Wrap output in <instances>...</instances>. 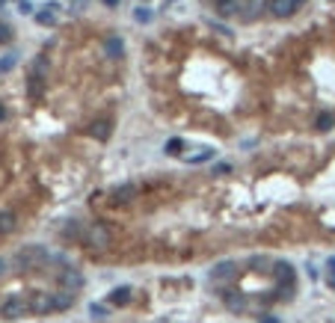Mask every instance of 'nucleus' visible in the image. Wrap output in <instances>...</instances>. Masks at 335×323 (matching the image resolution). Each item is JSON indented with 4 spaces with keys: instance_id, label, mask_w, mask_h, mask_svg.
<instances>
[{
    "instance_id": "20",
    "label": "nucleus",
    "mask_w": 335,
    "mask_h": 323,
    "mask_svg": "<svg viewBox=\"0 0 335 323\" xmlns=\"http://www.w3.org/2000/svg\"><path fill=\"white\" fill-rule=\"evenodd\" d=\"M315 125H318V131H330V128L335 125V116H333V113H321Z\"/></svg>"
},
{
    "instance_id": "12",
    "label": "nucleus",
    "mask_w": 335,
    "mask_h": 323,
    "mask_svg": "<svg viewBox=\"0 0 335 323\" xmlns=\"http://www.w3.org/2000/svg\"><path fill=\"white\" fill-rule=\"evenodd\" d=\"M273 276H276L279 282L291 285V282H294V267H291L288 261H273Z\"/></svg>"
},
{
    "instance_id": "23",
    "label": "nucleus",
    "mask_w": 335,
    "mask_h": 323,
    "mask_svg": "<svg viewBox=\"0 0 335 323\" xmlns=\"http://www.w3.org/2000/svg\"><path fill=\"white\" fill-rule=\"evenodd\" d=\"M211 157H214V151H211V148H202L199 154H193V157H187V160H190V163H205V160H211Z\"/></svg>"
},
{
    "instance_id": "30",
    "label": "nucleus",
    "mask_w": 335,
    "mask_h": 323,
    "mask_svg": "<svg viewBox=\"0 0 335 323\" xmlns=\"http://www.w3.org/2000/svg\"><path fill=\"white\" fill-rule=\"evenodd\" d=\"M18 9L27 15V12H33V6H30V0H18Z\"/></svg>"
},
{
    "instance_id": "33",
    "label": "nucleus",
    "mask_w": 335,
    "mask_h": 323,
    "mask_svg": "<svg viewBox=\"0 0 335 323\" xmlns=\"http://www.w3.org/2000/svg\"><path fill=\"white\" fill-rule=\"evenodd\" d=\"M104 3H107V6H116V3H119V0H104Z\"/></svg>"
},
{
    "instance_id": "9",
    "label": "nucleus",
    "mask_w": 335,
    "mask_h": 323,
    "mask_svg": "<svg viewBox=\"0 0 335 323\" xmlns=\"http://www.w3.org/2000/svg\"><path fill=\"white\" fill-rule=\"evenodd\" d=\"M53 312V294H33L30 297V315H50Z\"/></svg>"
},
{
    "instance_id": "18",
    "label": "nucleus",
    "mask_w": 335,
    "mask_h": 323,
    "mask_svg": "<svg viewBox=\"0 0 335 323\" xmlns=\"http://www.w3.org/2000/svg\"><path fill=\"white\" fill-rule=\"evenodd\" d=\"M89 134H92L95 139H101V142L110 139V122H95V125L89 128Z\"/></svg>"
},
{
    "instance_id": "31",
    "label": "nucleus",
    "mask_w": 335,
    "mask_h": 323,
    "mask_svg": "<svg viewBox=\"0 0 335 323\" xmlns=\"http://www.w3.org/2000/svg\"><path fill=\"white\" fill-rule=\"evenodd\" d=\"M258 323H279L276 318H270V315H264V318H258Z\"/></svg>"
},
{
    "instance_id": "16",
    "label": "nucleus",
    "mask_w": 335,
    "mask_h": 323,
    "mask_svg": "<svg viewBox=\"0 0 335 323\" xmlns=\"http://www.w3.org/2000/svg\"><path fill=\"white\" fill-rule=\"evenodd\" d=\"M122 50H125V42H122L119 36H110V39L104 42V53H107V56H122Z\"/></svg>"
},
{
    "instance_id": "13",
    "label": "nucleus",
    "mask_w": 335,
    "mask_h": 323,
    "mask_svg": "<svg viewBox=\"0 0 335 323\" xmlns=\"http://www.w3.org/2000/svg\"><path fill=\"white\" fill-rule=\"evenodd\" d=\"M131 297H134V291H131L128 285H122V288H113L107 300H110V306H128V303H131Z\"/></svg>"
},
{
    "instance_id": "14",
    "label": "nucleus",
    "mask_w": 335,
    "mask_h": 323,
    "mask_svg": "<svg viewBox=\"0 0 335 323\" xmlns=\"http://www.w3.org/2000/svg\"><path fill=\"white\" fill-rule=\"evenodd\" d=\"M83 229H86V226H80L77 220H68V223L62 226V237H65V240H74V243H80V237H83Z\"/></svg>"
},
{
    "instance_id": "2",
    "label": "nucleus",
    "mask_w": 335,
    "mask_h": 323,
    "mask_svg": "<svg viewBox=\"0 0 335 323\" xmlns=\"http://www.w3.org/2000/svg\"><path fill=\"white\" fill-rule=\"evenodd\" d=\"M110 243H113V234L107 231L104 223H89V226L83 229L80 246H86V249H107Z\"/></svg>"
},
{
    "instance_id": "3",
    "label": "nucleus",
    "mask_w": 335,
    "mask_h": 323,
    "mask_svg": "<svg viewBox=\"0 0 335 323\" xmlns=\"http://www.w3.org/2000/svg\"><path fill=\"white\" fill-rule=\"evenodd\" d=\"M27 315H30V300L6 297L0 303V318H6V321H18V318H27Z\"/></svg>"
},
{
    "instance_id": "34",
    "label": "nucleus",
    "mask_w": 335,
    "mask_h": 323,
    "mask_svg": "<svg viewBox=\"0 0 335 323\" xmlns=\"http://www.w3.org/2000/svg\"><path fill=\"white\" fill-rule=\"evenodd\" d=\"M3 270H6V261H3V258H0V273H3Z\"/></svg>"
},
{
    "instance_id": "28",
    "label": "nucleus",
    "mask_w": 335,
    "mask_h": 323,
    "mask_svg": "<svg viewBox=\"0 0 335 323\" xmlns=\"http://www.w3.org/2000/svg\"><path fill=\"white\" fill-rule=\"evenodd\" d=\"M15 65V56H6V59H0V71H9Z\"/></svg>"
},
{
    "instance_id": "11",
    "label": "nucleus",
    "mask_w": 335,
    "mask_h": 323,
    "mask_svg": "<svg viewBox=\"0 0 335 323\" xmlns=\"http://www.w3.org/2000/svg\"><path fill=\"white\" fill-rule=\"evenodd\" d=\"M214 3V12L220 15V18H232V15H238L240 12V0H211Z\"/></svg>"
},
{
    "instance_id": "7",
    "label": "nucleus",
    "mask_w": 335,
    "mask_h": 323,
    "mask_svg": "<svg viewBox=\"0 0 335 323\" xmlns=\"http://www.w3.org/2000/svg\"><path fill=\"white\" fill-rule=\"evenodd\" d=\"M59 285H62V291H80L83 288V276H80V270H74V267H62L59 270Z\"/></svg>"
},
{
    "instance_id": "8",
    "label": "nucleus",
    "mask_w": 335,
    "mask_h": 323,
    "mask_svg": "<svg viewBox=\"0 0 335 323\" xmlns=\"http://www.w3.org/2000/svg\"><path fill=\"white\" fill-rule=\"evenodd\" d=\"M137 184H119L116 190H110V199H113V205H131L134 199H137Z\"/></svg>"
},
{
    "instance_id": "17",
    "label": "nucleus",
    "mask_w": 335,
    "mask_h": 323,
    "mask_svg": "<svg viewBox=\"0 0 335 323\" xmlns=\"http://www.w3.org/2000/svg\"><path fill=\"white\" fill-rule=\"evenodd\" d=\"M15 214L12 211H0V234H12L15 231Z\"/></svg>"
},
{
    "instance_id": "21",
    "label": "nucleus",
    "mask_w": 335,
    "mask_h": 323,
    "mask_svg": "<svg viewBox=\"0 0 335 323\" xmlns=\"http://www.w3.org/2000/svg\"><path fill=\"white\" fill-rule=\"evenodd\" d=\"M36 21H39L42 27H53V24H56V12H50V9H48V12H39Z\"/></svg>"
},
{
    "instance_id": "27",
    "label": "nucleus",
    "mask_w": 335,
    "mask_h": 323,
    "mask_svg": "<svg viewBox=\"0 0 335 323\" xmlns=\"http://www.w3.org/2000/svg\"><path fill=\"white\" fill-rule=\"evenodd\" d=\"M229 172H232L229 163H217V166H214V175H229Z\"/></svg>"
},
{
    "instance_id": "26",
    "label": "nucleus",
    "mask_w": 335,
    "mask_h": 323,
    "mask_svg": "<svg viewBox=\"0 0 335 323\" xmlns=\"http://www.w3.org/2000/svg\"><path fill=\"white\" fill-rule=\"evenodd\" d=\"M89 315H92V318H107V306L92 303V306H89Z\"/></svg>"
},
{
    "instance_id": "4",
    "label": "nucleus",
    "mask_w": 335,
    "mask_h": 323,
    "mask_svg": "<svg viewBox=\"0 0 335 323\" xmlns=\"http://www.w3.org/2000/svg\"><path fill=\"white\" fill-rule=\"evenodd\" d=\"M45 68H48V59L45 56H39L36 59V65H33V71H30V95L33 98H39L42 95V83H45Z\"/></svg>"
},
{
    "instance_id": "5",
    "label": "nucleus",
    "mask_w": 335,
    "mask_h": 323,
    "mask_svg": "<svg viewBox=\"0 0 335 323\" xmlns=\"http://www.w3.org/2000/svg\"><path fill=\"white\" fill-rule=\"evenodd\" d=\"M220 300H223V303H226V309H229V312H235V315L249 312V300H246L243 294H238V291H229V288H226V291L220 294Z\"/></svg>"
},
{
    "instance_id": "29",
    "label": "nucleus",
    "mask_w": 335,
    "mask_h": 323,
    "mask_svg": "<svg viewBox=\"0 0 335 323\" xmlns=\"http://www.w3.org/2000/svg\"><path fill=\"white\" fill-rule=\"evenodd\" d=\"M9 39H12V30L6 24H0V42H9Z\"/></svg>"
},
{
    "instance_id": "19",
    "label": "nucleus",
    "mask_w": 335,
    "mask_h": 323,
    "mask_svg": "<svg viewBox=\"0 0 335 323\" xmlns=\"http://www.w3.org/2000/svg\"><path fill=\"white\" fill-rule=\"evenodd\" d=\"M184 151V139H178V137H172L169 142H166V154H172V157H178Z\"/></svg>"
},
{
    "instance_id": "32",
    "label": "nucleus",
    "mask_w": 335,
    "mask_h": 323,
    "mask_svg": "<svg viewBox=\"0 0 335 323\" xmlns=\"http://www.w3.org/2000/svg\"><path fill=\"white\" fill-rule=\"evenodd\" d=\"M3 119H6V107L0 104V122H3Z\"/></svg>"
},
{
    "instance_id": "22",
    "label": "nucleus",
    "mask_w": 335,
    "mask_h": 323,
    "mask_svg": "<svg viewBox=\"0 0 335 323\" xmlns=\"http://www.w3.org/2000/svg\"><path fill=\"white\" fill-rule=\"evenodd\" d=\"M246 264H249V267H273V261H270L267 255H252Z\"/></svg>"
},
{
    "instance_id": "10",
    "label": "nucleus",
    "mask_w": 335,
    "mask_h": 323,
    "mask_svg": "<svg viewBox=\"0 0 335 323\" xmlns=\"http://www.w3.org/2000/svg\"><path fill=\"white\" fill-rule=\"evenodd\" d=\"M267 6H270V12L276 15V18H288V15H294L297 12V0H267Z\"/></svg>"
},
{
    "instance_id": "24",
    "label": "nucleus",
    "mask_w": 335,
    "mask_h": 323,
    "mask_svg": "<svg viewBox=\"0 0 335 323\" xmlns=\"http://www.w3.org/2000/svg\"><path fill=\"white\" fill-rule=\"evenodd\" d=\"M134 18H137L140 24H148V21H151V9H145V6H140V9L134 12Z\"/></svg>"
},
{
    "instance_id": "1",
    "label": "nucleus",
    "mask_w": 335,
    "mask_h": 323,
    "mask_svg": "<svg viewBox=\"0 0 335 323\" xmlns=\"http://www.w3.org/2000/svg\"><path fill=\"white\" fill-rule=\"evenodd\" d=\"M53 261V255L45 249V246H21L15 255H12V264L18 267V270H39V267H45V264H50Z\"/></svg>"
},
{
    "instance_id": "35",
    "label": "nucleus",
    "mask_w": 335,
    "mask_h": 323,
    "mask_svg": "<svg viewBox=\"0 0 335 323\" xmlns=\"http://www.w3.org/2000/svg\"><path fill=\"white\" fill-rule=\"evenodd\" d=\"M3 3H6V0H0V6H3Z\"/></svg>"
},
{
    "instance_id": "6",
    "label": "nucleus",
    "mask_w": 335,
    "mask_h": 323,
    "mask_svg": "<svg viewBox=\"0 0 335 323\" xmlns=\"http://www.w3.org/2000/svg\"><path fill=\"white\" fill-rule=\"evenodd\" d=\"M235 270H238L235 261H220V264L208 273V279H211V285H226V282L235 276Z\"/></svg>"
},
{
    "instance_id": "15",
    "label": "nucleus",
    "mask_w": 335,
    "mask_h": 323,
    "mask_svg": "<svg viewBox=\"0 0 335 323\" xmlns=\"http://www.w3.org/2000/svg\"><path fill=\"white\" fill-rule=\"evenodd\" d=\"M74 306V291H56L53 294V312H65Z\"/></svg>"
},
{
    "instance_id": "25",
    "label": "nucleus",
    "mask_w": 335,
    "mask_h": 323,
    "mask_svg": "<svg viewBox=\"0 0 335 323\" xmlns=\"http://www.w3.org/2000/svg\"><path fill=\"white\" fill-rule=\"evenodd\" d=\"M327 270H330V273H327V285L335 291V258H330V261H327Z\"/></svg>"
}]
</instances>
